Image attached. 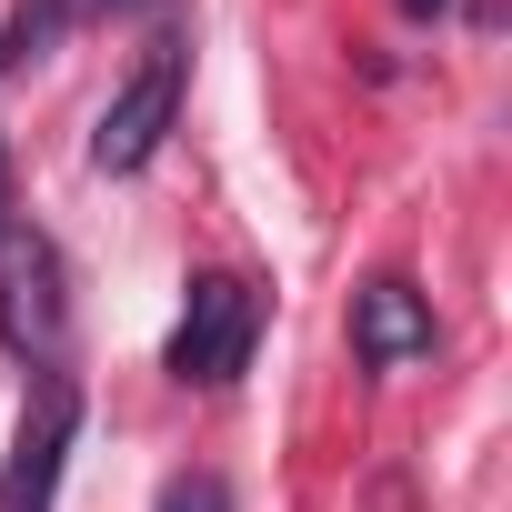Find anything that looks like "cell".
<instances>
[{
	"label": "cell",
	"mask_w": 512,
	"mask_h": 512,
	"mask_svg": "<svg viewBox=\"0 0 512 512\" xmlns=\"http://www.w3.org/2000/svg\"><path fill=\"white\" fill-rule=\"evenodd\" d=\"M251 332H262V302H251V282H231V272H191L181 322H171V342H161V372L221 392V382L251 372Z\"/></svg>",
	"instance_id": "cell-1"
},
{
	"label": "cell",
	"mask_w": 512,
	"mask_h": 512,
	"mask_svg": "<svg viewBox=\"0 0 512 512\" xmlns=\"http://www.w3.org/2000/svg\"><path fill=\"white\" fill-rule=\"evenodd\" d=\"M171 121H181V41H151L141 71L101 101V121H91V161H101V171H141V161L171 141Z\"/></svg>",
	"instance_id": "cell-2"
},
{
	"label": "cell",
	"mask_w": 512,
	"mask_h": 512,
	"mask_svg": "<svg viewBox=\"0 0 512 512\" xmlns=\"http://www.w3.org/2000/svg\"><path fill=\"white\" fill-rule=\"evenodd\" d=\"M0 332H11L21 352H61V332H71V302H61V251H51V231H31V221H11L0 231Z\"/></svg>",
	"instance_id": "cell-3"
},
{
	"label": "cell",
	"mask_w": 512,
	"mask_h": 512,
	"mask_svg": "<svg viewBox=\"0 0 512 512\" xmlns=\"http://www.w3.org/2000/svg\"><path fill=\"white\" fill-rule=\"evenodd\" d=\"M71 442H81V382H71V372H51V382L31 392V412H21L11 462H0V512H51Z\"/></svg>",
	"instance_id": "cell-4"
},
{
	"label": "cell",
	"mask_w": 512,
	"mask_h": 512,
	"mask_svg": "<svg viewBox=\"0 0 512 512\" xmlns=\"http://www.w3.org/2000/svg\"><path fill=\"white\" fill-rule=\"evenodd\" d=\"M432 302L402 282V272H382V282H362L352 292V352L372 362V372H412V362H432Z\"/></svg>",
	"instance_id": "cell-5"
},
{
	"label": "cell",
	"mask_w": 512,
	"mask_h": 512,
	"mask_svg": "<svg viewBox=\"0 0 512 512\" xmlns=\"http://www.w3.org/2000/svg\"><path fill=\"white\" fill-rule=\"evenodd\" d=\"M111 11H151V0H21L11 31H0V81H21L31 61H51V41L71 21H111Z\"/></svg>",
	"instance_id": "cell-6"
},
{
	"label": "cell",
	"mask_w": 512,
	"mask_h": 512,
	"mask_svg": "<svg viewBox=\"0 0 512 512\" xmlns=\"http://www.w3.org/2000/svg\"><path fill=\"white\" fill-rule=\"evenodd\" d=\"M151 512H231V492H221V472H171Z\"/></svg>",
	"instance_id": "cell-7"
},
{
	"label": "cell",
	"mask_w": 512,
	"mask_h": 512,
	"mask_svg": "<svg viewBox=\"0 0 512 512\" xmlns=\"http://www.w3.org/2000/svg\"><path fill=\"white\" fill-rule=\"evenodd\" d=\"M0 231H11V151H0Z\"/></svg>",
	"instance_id": "cell-8"
},
{
	"label": "cell",
	"mask_w": 512,
	"mask_h": 512,
	"mask_svg": "<svg viewBox=\"0 0 512 512\" xmlns=\"http://www.w3.org/2000/svg\"><path fill=\"white\" fill-rule=\"evenodd\" d=\"M402 11H412V21H442V11H452V0H402Z\"/></svg>",
	"instance_id": "cell-9"
}]
</instances>
